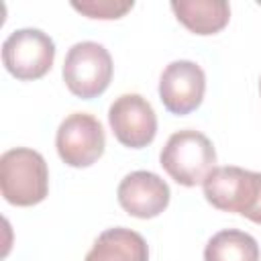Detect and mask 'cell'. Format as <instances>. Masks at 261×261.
<instances>
[{"label":"cell","mask_w":261,"mask_h":261,"mask_svg":"<svg viewBox=\"0 0 261 261\" xmlns=\"http://www.w3.org/2000/svg\"><path fill=\"white\" fill-rule=\"evenodd\" d=\"M0 192L12 206H35L49 194L45 157L29 147L8 149L0 157Z\"/></svg>","instance_id":"obj_1"},{"label":"cell","mask_w":261,"mask_h":261,"mask_svg":"<svg viewBox=\"0 0 261 261\" xmlns=\"http://www.w3.org/2000/svg\"><path fill=\"white\" fill-rule=\"evenodd\" d=\"M206 200L222 210L237 212L255 224H261V171L237 165L214 167L202 184Z\"/></svg>","instance_id":"obj_2"},{"label":"cell","mask_w":261,"mask_h":261,"mask_svg":"<svg viewBox=\"0 0 261 261\" xmlns=\"http://www.w3.org/2000/svg\"><path fill=\"white\" fill-rule=\"evenodd\" d=\"M159 163L173 181L192 188L204 184L208 173L216 167V151L204 133L184 128L167 139L159 153Z\"/></svg>","instance_id":"obj_3"},{"label":"cell","mask_w":261,"mask_h":261,"mask_svg":"<svg viewBox=\"0 0 261 261\" xmlns=\"http://www.w3.org/2000/svg\"><path fill=\"white\" fill-rule=\"evenodd\" d=\"M112 57L108 49L96 41H82L69 47L63 59V82L67 90L82 98L92 100L106 92L112 80Z\"/></svg>","instance_id":"obj_4"},{"label":"cell","mask_w":261,"mask_h":261,"mask_svg":"<svg viewBox=\"0 0 261 261\" xmlns=\"http://www.w3.org/2000/svg\"><path fill=\"white\" fill-rule=\"evenodd\" d=\"M55 59V43L41 29H18L2 43V63L22 82L43 77Z\"/></svg>","instance_id":"obj_5"},{"label":"cell","mask_w":261,"mask_h":261,"mask_svg":"<svg viewBox=\"0 0 261 261\" xmlns=\"http://www.w3.org/2000/svg\"><path fill=\"white\" fill-rule=\"evenodd\" d=\"M55 147L65 165L90 167L102 157L106 147L102 122L88 112H73L65 116L57 128Z\"/></svg>","instance_id":"obj_6"},{"label":"cell","mask_w":261,"mask_h":261,"mask_svg":"<svg viewBox=\"0 0 261 261\" xmlns=\"http://www.w3.org/2000/svg\"><path fill=\"white\" fill-rule=\"evenodd\" d=\"M108 122L116 141L128 149H143L157 135V114L141 94H122L108 108Z\"/></svg>","instance_id":"obj_7"},{"label":"cell","mask_w":261,"mask_h":261,"mask_svg":"<svg viewBox=\"0 0 261 261\" xmlns=\"http://www.w3.org/2000/svg\"><path fill=\"white\" fill-rule=\"evenodd\" d=\"M206 92V73L204 69L188 59L171 61L165 65L159 77V98L171 114L184 116L194 112Z\"/></svg>","instance_id":"obj_8"},{"label":"cell","mask_w":261,"mask_h":261,"mask_svg":"<svg viewBox=\"0 0 261 261\" xmlns=\"http://www.w3.org/2000/svg\"><path fill=\"white\" fill-rule=\"evenodd\" d=\"M169 196L171 192L165 179L145 169L130 171L128 175H124L116 190V198L122 210L143 220L159 216L167 208Z\"/></svg>","instance_id":"obj_9"},{"label":"cell","mask_w":261,"mask_h":261,"mask_svg":"<svg viewBox=\"0 0 261 261\" xmlns=\"http://www.w3.org/2000/svg\"><path fill=\"white\" fill-rule=\"evenodd\" d=\"M84 261H149V245L137 230L114 226L98 234Z\"/></svg>","instance_id":"obj_10"},{"label":"cell","mask_w":261,"mask_h":261,"mask_svg":"<svg viewBox=\"0 0 261 261\" xmlns=\"http://www.w3.org/2000/svg\"><path fill=\"white\" fill-rule=\"evenodd\" d=\"M175 18L196 35L220 33L230 18V6L224 0H173Z\"/></svg>","instance_id":"obj_11"},{"label":"cell","mask_w":261,"mask_h":261,"mask_svg":"<svg viewBox=\"0 0 261 261\" xmlns=\"http://www.w3.org/2000/svg\"><path fill=\"white\" fill-rule=\"evenodd\" d=\"M204 261H259V245L245 230L224 228L206 243Z\"/></svg>","instance_id":"obj_12"},{"label":"cell","mask_w":261,"mask_h":261,"mask_svg":"<svg viewBox=\"0 0 261 261\" xmlns=\"http://www.w3.org/2000/svg\"><path fill=\"white\" fill-rule=\"evenodd\" d=\"M73 10L86 14L88 18H100V20H112L124 16L128 10H133V0H84V2H71Z\"/></svg>","instance_id":"obj_13"},{"label":"cell","mask_w":261,"mask_h":261,"mask_svg":"<svg viewBox=\"0 0 261 261\" xmlns=\"http://www.w3.org/2000/svg\"><path fill=\"white\" fill-rule=\"evenodd\" d=\"M259 90H261V80H259Z\"/></svg>","instance_id":"obj_14"}]
</instances>
